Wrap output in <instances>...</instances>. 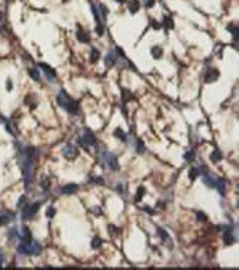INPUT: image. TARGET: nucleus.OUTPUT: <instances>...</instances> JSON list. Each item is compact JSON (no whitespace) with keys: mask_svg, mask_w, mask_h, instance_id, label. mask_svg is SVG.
Here are the masks:
<instances>
[{"mask_svg":"<svg viewBox=\"0 0 239 270\" xmlns=\"http://www.w3.org/2000/svg\"><path fill=\"white\" fill-rule=\"evenodd\" d=\"M116 230H117L116 227H113V226H109V233H110V234H117L119 231H116Z\"/></svg>","mask_w":239,"mask_h":270,"instance_id":"41","label":"nucleus"},{"mask_svg":"<svg viewBox=\"0 0 239 270\" xmlns=\"http://www.w3.org/2000/svg\"><path fill=\"white\" fill-rule=\"evenodd\" d=\"M117 190H119V191H120V193H123V191H125V185H119V187H117Z\"/></svg>","mask_w":239,"mask_h":270,"instance_id":"42","label":"nucleus"},{"mask_svg":"<svg viewBox=\"0 0 239 270\" xmlns=\"http://www.w3.org/2000/svg\"><path fill=\"white\" fill-rule=\"evenodd\" d=\"M115 135H117V137H119V139H122V141H126V134L122 132L120 129H116V131H115Z\"/></svg>","mask_w":239,"mask_h":270,"instance_id":"29","label":"nucleus"},{"mask_svg":"<svg viewBox=\"0 0 239 270\" xmlns=\"http://www.w3.org/2000/svg\"><path fill=\"white\" fill-rule=\"evenodd\" d=\"M82 141L87 145V147H90V145H96V137H95L93 134L90 132V131H84L83 132V137H82Z\"/></svg>","mask_w":239,"mask_h":270,"instance_id":"8","label":"nucleus"},{"mask_svg":"<svg viewBox=\"0 0 239 270\" xmlns=\"http://www.w3.org/2000/svg\"><path fill=\"white\" fill-rule=\"evenodd\" d=\"M150 52H152L153 57H158V59H159V57L163 55V50H162V47H160V46H153Z\"/></svg>","mask_w":239,"mask_h":270,"instance_id":"18","label":"nucleus"},{"mask_svg":"<svg viewBox=\"0 0 239 270\" xmlns=\"http://www.w3.org/2000/svg\"><path fill=\"white\" fill-rule=\"evenodd\" d=\"M218 76H219V72L213 69V68H209L205 73V81L206 82H213L215 79H218Z\"/></svg>","mask_w":239,"mask_h":270,"instance_id":"10","label":"nucleus"},{"mask_svg":"<svg viewBox=\"0 0 239 270\" xmlns=\"http://www.w3.org/2000/svg\"><path fill=\"white\" fill-rule=\"evenodd\" d=\"M92 181L96 184H103V178L102 177H92Z\"/></svg>","mask_w":239,"mask_h":270,"instance_id":"37","label":"nucleus"},{"mask_svg":"<svg viewBox=\"0 0 239 270\" xmlns=\"http://www.w3.org/2000/svg\"><path fill=\"white\" fill-rule=\"evenodd\" d=\"M155 5V0H145V6L146 7H152Z\"/></svg>","mask_w":239,"mask_h":270,"instance_id":"39","label":"nucleus"},{"mask_svg":"<svg viewBox=\"0 0 239 270\" xmlns=\"http://www.w3.org/2000/svg\"><path fill=\"white\" fill-rule=\"evenodd\" d=\"M102 243H103V240H102L100 237H95L93 242H92V247H93V249H99V247L102 246Z\"/></svg>","mask_w":239,"mask_h":270,"instance_id":"25","label":"nucleus"},{"mask_svg":"<svg viewBox=\"0 0 239 270\" xmlns=\"http://www.w3.org/2000/svg\"><path fill=\"white\" fill-rule=\"evenodd\" d=\"M99 9L102 10V16H103V19H106V16H108V9H106V6L100 5V6H99Z\"/></svg>","mask_w":239,"mask_h":270,"instance_id":"33","label":"nucleus"},{"mask_svg":"<svg viewBox=\"0 0 239 270\" xmlns=\"http://www.w3.org/2000/svg\"><path fill=\"white\" fill-rule=\"evenodd\" d=\"M136 151H137V154H143V152L146 151V148H145V145L142 144V141L136 142Z\"/></svg>","mask_w":239,"mask_h":270,"instance_id":"26","label":"nucleus"},{"mask_svg":"<svg viewBox=\"0 0 239 270\" xmlns=\"http://www.w3.org/2000/svg\"><path fill=\"white\" fill-rule=\"evenodd\" d=\"M100 57V52H99L96 47H92V52H90V61L92 62H96Z\"/></svg>","mask_w":239,"mask_h":270,"instance_id":"21","label":"nucleus"},{"mask_svg":"<svg viewBox=\"0 0 239 270\" xmlns=\"http://www.w3.org/2000/svg\"><path fill=\"white\" fill-rule=\"evenodd\" d=\"M103 32H105L103 24H102V23H99L98 26H96V33H98L99 36H102V35H103Z\"/></svg>","mask_w":239,"mask_h":270,"instance_id":"32","label":"nucleus"},{"mask_svg":"<svg viewBox=\"0 0 239 270\" xmlns=\"http://www.w3.org/2000/svg\"><path fill=\"white\" fill-rule=\"evenodd\" d=\"M39 207H40V203H34V204H30V205H24L22 207V217L23 220H30L32 217H34V214L39 211Z\"/></svg>","mask_w":239,"mask_h":270,"instance_id":"3","label":"nucleus"},{"mask_svg":"<svg viewBox=\"0 0 239 270\" xmlns=\"http://www.w3.org/2000/svg\"><path fill=\"white\" fill-rule=\"evenodd\" d=\"M40 250H42L40 244L37 242H33V240L27 243H22L20 246H17V253L22 256H37Z\"/></svg>","mask_w":239,"mask_h":270,"instance_id":"2","label":"nucleus"},{"mask_svg":"<svg viewBox=\"0 0 239 270\" xmlns=\"http://www.w3.org/2000/svg\"><path fill=\"white\" fill-rule=\"evenodd\" d=\"M7 89H12V82H7Z\"/></svg>","mask_w":239,"mask_h":270,"instance_id":"44","label":"nucleus"},{"mask_svg":"<svg viewBox=\"0 0 239 270\" xmlns=\"http://www.w3.org/2000/svg\"><path fill=\"white\" fill-rule=\"evenodd\" d=\"M3 121H5V119H3V118H2V117H0V122H3Z\"/></svg>","mask_w":239,"mask_h":270,"instance_id":"46","label":"nucleus"},{"mask_svg":"<svg viewBox=\"0 0 239 270\" xmlns=\"http://www.w3.org/2000/svg\"><path fill=\"white\" fill-rule=\"evenodd\" d=\"M57 104L60 105L62 108H65L67 112L70 114H77L79 112V105L75 99H72L69 95L66 94V91H60L59 95H57Z\"/></svg>","mask_w":239,"mask_h":270,"instance_id":"1","label":"nucleus"},{"mask_svg":"<svg viewBox=\"0 0 239 270\" xmlns=\"http://www.w3.org/2000/svg\"><path fill=\"white\" fill-rule=\"evenodd\" d=\"M63 157L65 158H67V160H73V158H76L77 157V148L75 147V145H72V144H67L65 148H63Z\"/></svg>","mask_w":239,"mask_h":270,"instance_id":"5","label":"nucleus"},{"mask_svg":"<svg viewBox=\"0 0 239 270\" xmlns=\"http://www.w3.org/2000/svg\"><path fill=\"white\" fill-rule=\"evenodd\" d=\"M165 26L169 29L173 28V23H172V19H168V17H165Z\"/></svg>","mask_w":239,"mask_h":270,"instance_id":"36","label":"nucleus"},{"mask_svg":"<svg viewBox=\"0 0 239 270\" xmlns=\"http://www.w3.org/2000/svg\"><path fill=\"white\" fill-rule=\"evenodd\" d=\"M156 231H158V234H159L160 236V239H162V240H163L165 243H168V242H170V237H169V234L166 231H165V230H162V228H158V230H156Z\"/></svg>","mask_w":239,"mask_h":270,"instance_id":"19","label":"nucleus"},{"mask_svg":"<svg viewBox=\"0 0 239 270\" xmlns=\"http://www.w3.org/2000/svg\"><path fill=\"white\" fill-rule=\"evenodd\" d=\"M215 188L218 190V191H219L222 195L225 194V190H226V183H225V180H223V178H216Z\"/></svg>","mask_w":239,"mask_h":270,"instance_id":"13","label":"nucleus"},{"mask_svg":"<svg viewBox=\"0 0 239 270\" xmlns=\"http://www.w3.org/2000/svg\"><path fill=\"white\" fill-rule=\"evenodd\" d=\"M92 12H93V16H95V20L99 23H102V17H100V14H99V9L96 7L95 5H92Z\"/></svg>","mask_w":239,"mask_h":270,"instance_id":"22","label":"nucleus"},{"mask_svg":"<svg viewBox=\"0 0 239 270\" xmlns=\"http://www.w3.org/2000/svg\"><path fill=\"white\" fill-rule=\"evenodd\" d=\"M12 216H9V214H6V216H0V226H5V224H7L12 220Z\"/></svg>","mask_w":239,"mask_h":270,"instance_id":"27","label":"nucleus"},{"mask_svg":"<svg viewBox=\"0 0 239 270\" xmlns=\"http://www.w3.org/2000/svg\"><path fill=\"white\" fill-rule=\"evenodd\" d=\"M102 160H103L105 165L110 168V170L116 171L119 170V164H117V158L113 155L112 152H103V155H102Z\"/></svg>","mask_w":239,"mask_h":270,"instance_id":"4","label":"nucleus"},{"mask_svg":"<svg viewBox=\"0 0 239 270\" xmlns=\"http://www.w3.org/2000/svg\"><path fill=\"white\" fill-rule=\"evenodd\" d=\"M55 213H56V210L53 209L52 205H50V207H47V211H46V216L49 218H53V216H55Z\"/></svg>","mask_w":239,"mask_h":270,"instance_id":"30","label":"nucleus"},{"mask_svg":"<svg viewBox=\"0 0 239 270\" xmlns=\"http://www.w3.org/2000/svg\"><path fill=\"white\" fill-rule=\"evenodd\" d=\"M26 200H27V197H26V195H22V198L17 201V207H20V209H22V207H23V204L26 203Z\"/></svg>","mask_w":239,"mask_h":270,"instance_id":"34","label":"nucleus"},{"mask_svg":"<svg viewBox=\"0 0 239 270\" xmlns=\"http://www.w3.org/2000/svg\"><path fill=\"white\" fill-rule=\"evenodd\" d=\"M77 39H79L80 42H83V43H87L90 40L89 38V33H86V32H83L82 29H80L79 32H77Z\"/></svg>","mask_w":239,"mask_h":270,"instance_id":"16","label":"nucleus"},{"mask_svg":"<svg viewBox=\"0 0 239 270\" xmlns=\"http://www.w3.org/2000/svg\"><path fill=\"white\" fill-rule=\"evenodd\" d=\"M228 30H229V32H232L234 39H236V40H238V24H229V26H228Z\"/></svg>","mask_w":239,"mask_h":270,"instance_id":"23","label":"nucleus"},{"mask_svg":"<svg viewBox=\"0 0 239 270\" xmlns=\"http://www.w3.org/2000/svg\"><path fill=\"white\" fill-rule=\"evenodd\" d=\"M17 237H19L20 240L23 243H27L32 240V236H30V230H29L26 226H23V227L20 228V230H17Z\"/></svg>","mask_w":239,"mask_h":270,"instance_id":"7","label":"nucleus"},{"mask_svg":"<svg viewBox=\"0 0 239 270\" xmlns=\"http://www.w3.org/2000/svg\"><path fill=\"white\" fill-rule=\"evenodd\" d=\"M117 3H125V0H116Z\"/></svg>","mask_w":239,"mask_h":270,"instance_id":"45","label":"nucleus"},{"mask_svg":"<svg viewBox=\"0 0 239 270\" xmlns=\"http://www.w3.org/2000/svg\"><path fill=\"white\" fill-rule=\"evenodd\" d=\"M143 193H145V188H143V187H141V188H139V191H137V197H136V201H139V200L142 198Z\"/></svg>","mask_w":239,"mask_h":270,"instance_id":"38","label":"nucleus"},{"mask_svg":"<svg viewBox=\"0 0 239 270\" xmlns=\"http://www.w3.org/2000/svg\"><path fill=\"white\" fill-rule=\"evenodd\" d=\"M29 75L33 78V81H39V79H40V73H39V69L30 68V69H29Z\"/></svg>","mask_w":239,"mask_h":270,"instance_id":"20","label":"nucleus"},{"mask_svg":"<svg viewBox=\"0 0 239 270\" xmlns=\"http://www.w3.org/2000/svg\"><path fill=\"white\" fill-rule=\"evenodd\" d=\"M203 183L208 185V187H211V188H215V184H216V178H213V177H211L209 174H205L203 176Z\"/></svg>","mask_w":239,"mask_h":270,"instance_id":"14","label":"nucleus"},{"mask_svg":"<svg viewBox=\"0 0 239 270\" xmlns=\"http://www.w3.org/2000/svg\"><path fill=\"white\" fill-rule=\"evenodd\" d=\"M2 17H3V16H2V13H0V20H2Z\"/></svg>","mask_w":239,"mask_h":270,"instance_id":"47","label":"nucleus"},{"mask_svg":"<svg viewBox=\"0 0 239 270\" xmlns=\"http://www.w3.org/2000/svg\"><path fill=\"white\" fill-rule=\"evenodd\" d=\"M198 176H199V170H198V168H192V170L189 171V178H191L192 181L195 180Z\"/></svg>","mask_w":239,"mask_h":270,"instance_id":"28","label":"nucleus"},{"mask_svg":"<svg viewBox=\"0 0 239 270\" xmlns=\"http://www.w3.org/2000/svg\"><path fill=\"white\" fill-rule=\"evenodd\" d=\"M3 263V254H2V250H0V264Z\"/></svg>","mask_w":239,"mask_h":270,"instance_id":"43","label":"nucleus"},{"mask_svg":"<svg viewBox=\"0 0 239 270\" xmlns=\"http://www.w3.org/2000/svg\"><path fill=\"white\" fill-rule=\"evenodd\" d=\"M193 158H195V154H193V151H191V152H186V154H185V160H186V161H193Z\"/></svg>","mask_w":239,"mask_h":270,"instance_id":"31","label":"nucleus"},{"mask_svg":"<svg viewBox=\"0 0 239 270\" xmlns=\"http://www.w3.org/2000/svg\"><path fill=\"white\" fill-rule=\"evenodd\" d=\"M40 187H42V190H45V191H47V190L50 188V180L49 178H43L42 181H40Z\"/></svg>","mask_w":239,"mask_h":270,"instance_id":"24","label":"nucleus"},{"mask_svg":"<svg viewBox=\"0 0 239 270\" xmlns=\"http://www.w3.org/2000/svg\"><path fill=\"white\" fill-rule=\"evenodd\" d=\"M77 188H79V187H77V184H67V185H65V187H62L60 193L70 195V194H75L76 191H77Z\"/></svg>","mask_w":239,"mask_h":270,"instance_id":"11","label":"nucleus"},{"mask_svg":"<svg viewBox=\"0 0 239 270\" xmlns=\"http://www.w3.org/2000/svg\"><path fill=\"white\" fill-rule=\"evenodd\" d=\"M39 68L42 69L43 73L46 75V78L50 82H53L56 79V72H55V69H52V68L49 66V65H46V63H39Z\"/></svg>","mask_w":239,"mask_h":270,"instance_id":"6","label":"nucleus"},{"mask_svg":"<svg viewBox=\"0 0 239 270\" xmlns=\"http://www.w3.org/2000/svg\"><path fill=\"white\" fill-rule=\"evenodd\" d=\"M232 227H225V234H223V242H225L226 246H230L235 243V237L232 234Z\"/></svg>","mask_w":239,"mask_h":270,"instance_id":"9","label":"nucleus"},{"mask_svg":"<svg viewBox=\"0 0 239 270\" xmlns=\"http://www.w3.org/2000/svg\"><path fill=\"white\" fill-rule=\"evenodd\" d=\"M116 61H117L116 53H115V52H108L106 59H105V62H106V66H113V65L116 63Z\"/></svg>","mask_w":239,"mask_h":270,"instance_id":"12","label":"nucleus"},{"mask_svg":"<svg viewBox=\"0 0 239 270\" xmlns=\"http://www.w3.org/2000/svg\"><path fill=\"white\" fill-rule=\"evenodd\" d=\"M211 160H212V162H219L220 160H222V152H220L219 150H215V151L212 152Z\"/></svg>","mask_w":239,"mask_h":270,"instance_id":"17","label":"nucleus"},{"mask_svg":"<svg viewBox=\"0 0 239 270\" xmlns=\"http://www.w3.org/2000/svg\"><path fill=\"white\" fill-rule=\"evenodd\" d=\"M152 26H153L155 29H160V28H162V24H160L159 22H156V20H152Z\"/></svg>","mask_w":239,"mask_h":270,"instance_id":"40","label":"nucleus"},{"mask_svg":"<svg viewBox=\"0 0 239 270\" xmlns=\"http://www.w3.org/2000/svg\"><path fill=\"white\" fill-rule=\"evenodd\" d=\"M141 9V5H139V0H132L130 3H129V12L132 14L133 13H137Z\"/></svg>","mask_w":239,"mask_h":270,"instance_id":"15","label":"nucleus"},{"mask_svg":"<svg viewBox=\"0 0 239 270\" xmlns=\"http://www.w3.org/2000/svg\"><path fill=\"white\" fill-rule=\"evenodd\" d=\"M196 216H198V220H199V221H206L208 220V217H206V214L205 213H198Z\"/></svg>","mask_w":239,"mask_h":270,"instance_id":"35","label":"nucleus"}]
</instances>
